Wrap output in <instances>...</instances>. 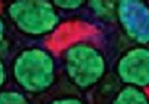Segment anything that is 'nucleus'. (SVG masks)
<instances>
[{
  "mask_svg": "<svg viewBox=\"0 0 149 104\" xmlns=\"http://www.w3.org/2000/svg\"><path fill=\"white\" fill-rule=\"evenodd\" d=\"M120 0H87L91 13L106 23H113L117 20V7Z\"/></svg>",
  "mask_w": 149,
  "mask_h": 104,
  "instance_id": "423d86ee",
  "label": "nucleus"
},
{
  "mask_svg": "<svg viewBox=\"0 0 149 104\" xmlns=\"http://www.w3.org/2000/svg\"><path fill=\"white\" fill-rule=\"evenodd\" d=\"M110 104H149V96L143 88L126 85L117 91Z\"/></svg>",
  "mask_w": 149,
  "mask_h": 104,
  "instance_id": "0eeeda50",
  "label": "nucleus"
},
{
  "mask_svg": "<svg viewBox=\"0 0 149 104\" xmlns=\"http://www.w3.org/2000/svg\"><path fill=\"white\" fill-rule=\"evenodd\" d=\"M4 36H6V25H4V20L0 17V44H3Z\"/></svg>",
  "mask_w": 149,
  "mask_h": 104,
  "instance_id": "f8f14e48",
  "label": "nucleus"
},
{
  "mask_svg": "<svg viewBox=\"0 0 149 104\" xmlns=\"http://www.w3.org/2000/svg\"><path fill=\"white\" fill-rule=\"evenodd\" d=\"M49 104H86L80 97L75 96H65V97H59L52 100Z\"/></svg>",
  "mask_w": 149,
  "mask_h": 104,
  "instance_id": "9d476101",
  "label": "nucleus"
},
{
  "mask_svg": "<svg viewBox=\"0 0 149 104\" xmlns=\"http://www.w3.org/2000/svg\"><path fill=\"white\" fill-rule=\"evenodd\" d=\"M0 104H31V101L20 91L1 90L0 91Z\"/></svg>",
  "mask_w": 149,
  "mask_h": 104,
  "instance_id": "6e6552de",
  "label": "nucleus"
},
{
  "mask_svg": "<svg viewBox=\"0 0 149 104\" xmlns=\"http://www.w3.org/2000/svg\"><path fill=\"white\" fill-rule=\"evenodd\" d=\"M51 3L59 9V10H67V12H71V10H77L80 7H83L87 0H49Z\"/></svg>",
  "mask_w": 149,
  "mask_h": 104,
  "instance_id": "1a4fd4ad",
  "label": "nucleus"
},
{
  "mask_svg": "<svg viewBox=\"0 0 149 104\" xmlns=\"http://www.w3.org/2000/svg\"><path fill=\"white\" fill-rule=\"evenodd\" d=\"M6 80H7V71H6L4 61H3V59H1V56H0V91H1V88L4 87Z\"/></svg>",
  "mask_w": 149,
  "mask_h": 104,
  "instance_id": "9b49d317",
  "label": "nucleus"
},
{
  "mask_svg": "<svg viewBox=\"0 0 149 104\" xmlns=\"http://www.w3.org/2000/svg\"><path fill=\"white\" fill-rule=\"evenodd\" d=\"M116 75L125 85L149 87V48L138 45L122 53L116 64Z\"/></svg>",
  "mask_w": 149,
  "mask_h": 104,
  "instance_id": "39448f33",
  "label": "nucleus"
},
{
  "mask_svg": "<svg viewBox=\"0 0 149 104\" xmlns=\"http://www.w3.org/2000/svg\"><path fill=\"white\" fill-rule=\"evenodd\" d=\"M15 83L29 94L48 91L56 80V64L52 53L44 48L32 46L19 52L12 62Z\"/></svg>",
  "mask_w": 149,
  "mask_h": 104,
  "instance_id": "f257e3e1",
  "label": "nucleus"
},
{
  "mask_svg": "<svg viewBox=\"0 0 149 104\" xmlns=\"http://www.w3.org/2000/svg\"><path fill=\"white\" fill-rule=\"evenodd\" d=\"M64 68L68 80L80 90H88L103 80L107 71L104 53L96 45L77 42L64 52Z\"/></svg>",
  "mask_w": 149,
  "mask_h": 104,
  "instance_id": "f03ea898",
  "label": "nucleus"
},
{
  "mask_svg": "<svg viewBox=\"0 0 149 104\" xmlns=\"http://www.w3.org/2000/svg\"><path fill=\"white\" fill-rule=\"evenodd\" d=\"M117 22L125 35L138 45L149 44V4L143 0H120Z\"/></svg>",
  "mask_w": 149,
  "mask_h": 104,
  "instance_id": "20e7f679",
  "label": "nucleus"
},
{
  "mask_svg": "<svg viewBox=\"0 0 149 104\" xmlns=\"http://www.w3.org/2000/svg\"><path fill=\"white\" fill-rule=\"evenodd\" d=\"M7 16L15 28L28 36L49 35L61 22L58 9L49 0H13L7 6Z\"/></svg>",
  "mask_w": 149,
  "mask_h": 104,
  "instance_id": "7ed1b4c3",
  "label": "nucleus"
}]
</instances>
